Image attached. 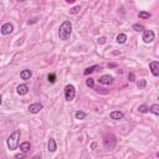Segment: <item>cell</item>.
Here are the masks:
<instances>
[{
	"label": "cell",
	"instance_id": "obj_1",
	"mask_svg": "<svg viewBox=\"0 0 159 159\" xmlns=\"http://www.w3.org/2000/svg\"><path fill=\"white\" fill-rule=\"evenodd\" d=\"M72 34V24L71 21L68 20H65L60 26V30H59V37L60 40H63V41H67L70 39V36Z\"/></svg>",
	"mask_w": 159,
	"mask_h": 159
},
{
	"label": "cell",
	"instance_id": "obj_2",
	"mask_svg": "<svg viewBox=\"0 0 159 159\" xmlns=\"http://www.w3.org/2000/svg\"><path fill=\"white\" fill-rule=\"evenodd\" d=\"M20 131L19 129H16V131H14L10 137L8 138V148L10 150H15L17 147H19V139H20Z\"/></svg>",
	"mask_w": 159,
	"mask_h": 159
},
{
	"label": "cell",
	"instance_id": "obj_3",
	"mask_svg": "<svg viewBox=\"0 0 159 159\" xmlns=\"http://www.w3.org/2000/svg\"><path fill=\"white\" fill-rule=\"evenodd\" d=\"M75 95H76V90H75L73 85L65 86V98H66V101L71 102V101L75 98Z\"/></svg>",
	"mask_w": 159,
	"mask_h": 159
},
{
	"label": "cell",
	"instance_id": "obj_4",
	"mask_svg": "<svg viewBox=\"0 0 159 159\" xmlns=\"http://www.w3.org/2000/svg\"><path fill=\"white\" fill-rule=\"evenodd\" d=\"M155 35L154 32L152 30H144L143 31V41L146 42V44H149V42H152L154 40Z\"/></svg>",
	"mask_w": 159,
	"mask_h": 159
},
{
	"label": "cell",
	"instance_id": "obj_5",
	"mask_svg": "<svg viewBox=\"0 0 159 159\" xmlns=\"http://www.w3.org/2000/svg\"><path fill=\"white\" fill-rule=\"evenodd\" d=\"M98 82L101 85H106V86L112 85V84H113V77L110 76V75H103V76H101V77L98 78Z\"/></svg>",
	"mask_w": 159,
	"mask_h": 159
},
{
	"label": "cell",
	"instance_id": "obj_6",
	"mask_svg": "<svg viewBox=\"0 0 159 159\" xmlns=\"http://www.w3.org/2000/svg\"><path fill=\"white\" fill-rule=\"evenodd\" d=\"M42 108H44V106H42L41 103H32L29 106V112L32 114H36V113H39Z\"/></svg>",
	"mask_w": 159,
	"mask_h": 159
},
{
	"label": "cell",
	"instance_id": "obj_7",
	"mask_svg": "<svg viewBox=\"0 0 159 159\" xmlns=\"http://www.w3.org/2000/svg\"><path fill=\"white\" fill-rule=\"evenodd\" d=\"M149 68L152 71V75L153 76H159V62L158 61H152V62L149 63Z\"/></svg>",
	"mask_w": 159,
	"mask_h": 159
},
{
	"label": "cell",
	"instance_id": "obj_8",
	"mask_svg": "<svg viewBox=\"0 0 159 159\" xmlns=\"http://www.w3.org/2000/svg\"><path fill=\"white\" fill-rule=\"evenodd\" d=\"M0 31H1L3 35H10L14 31V27H13V25L10 23H6V24H4L1 26V30H0Z\"/></svg>",
	"mask_w": 159,
	"mask_h": 159
},
{
	"label": "cell",
	"instance_id": "obj_9",
	"mask_svg": "<svg viewBox=\"0 0 159 159\" xmlns=\"http://www.w3.org/2000/svg\"><path fill=\"white\" fill-rule=\"evenodd\" d=\"M110 117L111 119H114V121H118V119H122L124 117V113L121 111H113L110 113Z\"/></svg>",
	"mask_w": 159,
	"mask_h": 159
},
{
	"label": "cell",
	"instance_id": "obj_10",
	"mask_svg": "<svg viewBox=\"0 0 159 159\" xmlns=\"http://www.w3.org/2000/svg\"><path fill=\"white\" fill-rule=\"evenodd\" d=\"M16 92L19 93L20 96L26 95V93L29 92V87H27V85H19V86H17V88H16Z\"/></svg>",
	"mask_w": 159,
	"mask_h": 159
},
{
	"label": "cell",
	"instance_id": "obj_11",
	"mask_svg": "<svg viewBox=\"0 0 159 159\" xmlns=\"http://www.w3.org/2000/svg\"><path fill=\"white\" fill-rule=\"evenodd\" d=\"M47 148H49V152H51V153H53L56 149H57V146H56V142L53 138H50L49 139V143H47Z\"/></svg>",
	"mask_w": 159,
	"mask_h": 159
},
{
	"label": "cell",
	"instance_id": "obj_12",
	"mask_svg": "<svg viewBox=\"0 0 159 159\" xmlns=\"http://www.w3.org/2000/svg\"><path fill=\"white\" fill-rule=\"evenodd\" d=\"M32 76V72L30 70H23L20 72V77L23 80H30Z\"/></svg>",
	"mask_w": 159,
	"mask_h": 159
},
{
	"label": "cell",
	"instance_id": "obj_13",
	"mask_svg": "<svg viewBox=\"0 0 159 159\" xmlns=\"http://www.w3.org/2000/svg\"><path fill=\"white\" fill-rule=\"evenodd\" d=\"M30 148H31V146L29 142H24L20 144V150L23 152V153H27V152L30 150Z\"/></svg>",
	"mask_w": 159,
	"mask_h": 159
},
{
	"label": "cell",
	"instance_id": "obj_14",
	"mask_svg": "<svg viewBox=\"0 0 159 159\" xmlns=\"http://www.w3.org/2000/svg\"><path fill=\"white\" fill-rule=\"evenodd\" d=\"M116 41H117L118 44H124V42L127 41V35H126V34H119L117 37H116Z\"/></svg>",
	"mask_w": 159,
	"mask_h": 159
},
{
	"label": "cell",
	"instance_id": "obj_15",
	"mask_svg": "<svg viewBox=\"0 0 159 159\" xmlns=\"http://www.w3.org/2000/svg\"><path fill=\"white\" fill-rule=\"evenodd\" d=\"M75 117H76V119H80V121H82V119L86 118V113H85L84 111H77L75 113Z\"/></svg>",
	"mask_w": 159,
	"mask_h": 159
},
{
	"label": "cell",
	"instance_id": "obj_16",
	"mask_svg": "<svg viewBox=\"0 0 159 159\" xmlns=\"http://www.w3.org/2000/svg\"><path fill=\"white\" fill-rule=\"evenodd\" d=\"M97 68H98V66H97V65H95V66H91V67H88V68H86V70L84 71V75L87 76V75H90V73H92L93 71H96Z\"/></svg>",
	"mask_w": 159,
	"mask_h": 159
},
{
	"label": "cell",
	"instance_id": "obj_17",
	"mask_svg": "<svg viewBox=\"0 0 159 159\" xmlns=\"http://www.w3.org/2000/svg\"><path fill=\"white\" fill-rule=\"evenodd\" d=\"M149 112H152V113L155 114V116H158L159 114V106H158V104H153V106H150L149 107Z\"/></svg>",
	"mask_w": 159,
	"mask_h": 159
},
{
	"label": "cell",
	"instance_id": "obj_18",
	"mask_svg": "<svg viewBox=\"0 0 159 159\" xmlns=\"http://www.w3.org/2000/svg\"><path fill=\"white\" fill-rule=\"evenodd\" d=\"M147 86V81L146 80H139V82L137 84V87H138V90H144Z\"/></svg>",
	"mask_w": 159,
	"mask_h": 159
},
{
	"label": "cell",
	"instance_id": "obj_19",
	"mask_svg": "<svg viewBox=\"0 0 159 159\" xmlns=\"http://www.w3.org/2000/svg\"><path fill=\"white\" fill-rule=\"evenodd\" d=\"M138 16L140 17V19H149V17L152 16L150 13H147V11H140L138 14Z\"/></svg>",
	"mask_w": 159,
	"mask_h": 159
},
{
	"label": "cell",
	"instance_id": "obj_20",
	"mask_svg": "<svg viewBox=\"0 0 159 159\" xmlns=\"http://www.w3.org/2000/svg\"><path fill=\"white\" fill-rule=\"evenodd\" d=\"M138 111L140 112V113H147V112L149 111V107H148L147 104H140V106L138 107Z\"/></svg>",
	"mask_w": 159,
	"mask_h": 159
},
{
	"label": "cell",
	"instance_id": "obj_21",
	"mask_svg": "<svg viewBox=\"0 0 159 159\" xmlns=\"http://www.w3.org/2000/svg\"><path fill=\"white\" fill-rule=\"evenodd\" d=\"M133 30H134V31H144V26H143V25H140V24H134V25H133Z\"/></svg>",
	"mask_w": 159,
	"mask_h": 159
},
{
	"label": "cell",
	"instance_id": "obj_22",
	"mask_svg": "<svg viewBox=\"0 0 159 159\" xmlns=\"http://www.w3.org/2000/svg\"><path fill=\"white\" fill-rule=\"evenodd\" d=\"M86 85H87V87H90V88H93L95 87V81H93V78H87L86 80Z\"/></svg>",
	"mask_w": 159,
	"mask_h": 159
},
{
	"label": "cell",
	"instance_id": "obj_23",
	"mask_svg": "<svg viewBox=\"0 0 159 159\" xmlns=\"http://www.w3.org/2000/svg\"><path fill=\"white\" fill-rule=\"evenodd\" d=\"M47 80H49L50 84H55V82H56V75L55 73H50L47 76Z\"/></svg>",
	"mask_w": 159,
	"mask_h": 159
},
{
	"label": "cell",
	"instance_id": "obj_24",
	"mask_svg": "<svg viewBox=\"0 0 159 159\" xmlns=\"http://www.w3.org/2000/svg\"><path fill=\"white\" fill-rule=\"evenodd\" d=\"M80 10H81V8H80V5L77 6H73L72 9H70V14H72V15H75V14H78Z\"/></svg>",
	"mask_w": 159,
	"mask_h": 159
},
{
	"label": "cell",
	"instance_id": "obj_25",
	"mask_svg": "<svg viewBox=\"0 0 159 159\" xmlns=\"http://www.w3.org/2000/svg\"><path fill=\"white\" fill-rule=\"evenodd\" d=\"M128 80L131 82H134L136 81V76H134V73H133V72H129V73H128Z\"/></svg>",
	"mask_w": 159,
	"mask_h": 159
},
{
	"label": "cell",
	"instance_id": "obj_26",
	"mask_svg": "<svg viewBox=\"0 0 159 159\" xmlns=\"http://www.w3.org/2000/svg\"><path fill=\"white\" fill-rule=\"evenodd\" d=\"M24 157H25V153H21V154H16L15 155L16 159H24Z\"/></svg>",
	"mask_w": 159,
	"mask_h": 159
},
{
	"label": "cell",
	"instance_id": "obj_27",
	"mask_svg": "<svg viewBox=\"0 0 159 159\" xmlns=\"http://www.w3.org/2000/svg\"><path fill=\"white\" fill-rule=\"evenodd\" d=\"M104 42H106V39H104V37H101L98 40V44H104Z\"/></svg>",
	"mask_w": 159,
	"mask_h": 159
},
{
	"label": "cell",
	"instance_id": "obj_28",
	"mask_svg": "<svg viewBox=\"0 0 159 159\" xmlns=\"http://www.w3.org/2000/svg\"><path fill=\"white\" fill-rule=\"evenodd\" d=\"M31 159H41V157H40V155H35V157H32Z\"/></svg>",
	"mask_w": 159,
	"mask_h": 159
},
{
	"label": "cell",
	"instance_id": "obj_29",
	"mask_svg": "<svg viewBox=\"0 0 159 159\" xmlns=\"http://www.w3.org/2000/svg\"><path fill=\"white\" fill-rule=\"evenodd\" d=\"M108 67H116V65L114 63H110V65H108Z\"/></svg>",
	"mask_w": 159,
	"mask_h": 159
},
{
	"label": "cell",
	"instance_id": "obj_30",
	"mask_svg": "<svg viewBox=\"0 0 159 159\" xmlns=\"http://www.w3.org/2000/svg\"><path fill=\"white\" fill-rule=\"evenodd\" d=\"M3 103V98H1V96H0V104Z\"/></svg>",
	"mask_w": 159,
	"mask_h": 159
}]
</instances>
